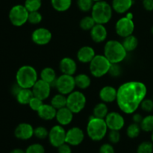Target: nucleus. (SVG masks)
I'll use <instances>...</instances> for the list:
<instances>
[{"mask_svg":"<svg viewBox=\"0 0 153 153\" xmlns=\"http://www.w3.org/2000/svg\"><path fill=\"white\" fill-rule=\"evenodd\" d=\"M146 94L147 88L144 83L130 81L119 87L116 102L121 111L126 114H132L140 107Z\"/></svg>","mask_w":153,"mask_h":153,"instance_id":"f257e3e1","label":"nucleus"},{"mask_svg":"<svg viewBox=\"0 0 153 153\" xmlns=\"http://www.w3.org/2000/svg\"><path fill=\"white\" fill-rule=\"evenodd\" d=\"M127 51L122 43L116 40H110L104 46V55L111 64H120L127 56Z\"/></svg>","mask_w":153,"mask_h":153,"instance_id":"f03ea898","label":"nucleus"},{"mask_svg":"<svg viewBox=\"0 0 153 153\" xmlns=\"http://www.w3.org/2000/svg\"><path fill=\"white\" fill-rule=\"evenodd\" d=\"M107 124L105 119L91 116L88 120L86 131L88 137L94 141H100L108 132Z\"/></svg>","mask_w":153,"mask_h":153,"instance_id":"7ed1b4c3","label":"nucleus"},{"mask_svg":"<svg viewBox=\"0 0 153 153\" xmlns=\"http://www.w3.org/2000/svg\"><path fill=\"white\" fill-rule=\"evenodd\" d=\"M37 80V72L32 66H22L18 69L16 73V82L22 88L31 89Z\"/></svg>","mask_w":153,"mask_h":153,"instance_id":"20e7f679","label":"nucleus"},{"mask_svg":"<svg viewBox=\"0 0 153 153\" xmlns=\"http://www.w3.org/2000/svg\"><path fill=\"white\" fill-rule=\"evenodd\" d=\"M113 8L111 4L105 0L95 1L91 10V16L97 24L105 25L111 19Z\"/></svg>","mask_w":153,"mask_h":153,"instance_id":"39448f33","label":"nucleus"},{"mask_svg":"<svg viewBox=\"0 0 153 153\" xmlns=\"http://www.w3.org/2000/svg\"><path fill=\"white\" fill-rule=\"evenodd\" d=\"M111 63L104 55H96L90 62L91 74L95 78H101L108 73Z\"/></svg>","mask_w":153,"mask_h":153,"instance_id":"423d86ee","label":"nucleus"},{"mask_svg":"<svg viewBox=\"0 0 153 153\" xmlns=\"http://www.w3.org/2000/svg\"><path fill=\"white\" fill-rule=\"evenodd\" d=\"M29 12L24 4H16L10 8L8 18L10 23L16 27H20L28 22Z\"/></svg>","mask_w":153,"mask_h":153,"instance_id":"0eeeda50","label":"nucleus"},{"mask_svg":"<svg viewBox=\"0 0 153 153\" xmlns=\"http://www.w3.org/2000/svg\"><path fill=\"white\" fill-rule=\"evenodd\" d=\"M87 99L79 91H74L67 96V107L74 114H79L85 108Z\"/></svg>","mask_w":153,"mask_h":153,"instance_id":"6e6552de","label":"nucleus"},{"mask_svg":"<svg viewBox=\"0 0 153 153\" xmlns=\"http://www.w3.org/2000/svg\"><path fill=\"white\" fill-rule=\"evenodd\" d=\"M55 86L58 93L67 96L74 91L76 87L75 77L70 75L62 74L57 78L55 82Z\"/></svg>","mask_w":153,"mask_h":153,"instance_id":"1a4fd4ad","label":"nucleus"},{"mask_svg":"<svg viewBox=\"0 0 153 153\" xmlns=\"http://www.w3.org/2000/svg\"><path fill=\"white\" fill-rule=\"evenodd\" d=\"M134 31V23L133 19L123 16L117 21L115 24V31L121 37H126L133 34Z\"/></svg>","mask_w":153,"mask_h":153,"instance_id":"9d476101","label":"nucleus"},{"mask_svg":"<svg viewBox=\"0 0 153 153\" xmlns=\"http://www.w3.org/2000/svg\"><path fill=\"white\" fill-rule=\"evenodd\" d=\"M66 134L67 131H65L64 126L59 124L54 126L49 130L48 136L50 144L54 147L58 148L63 143H66Z\"/></svg>","mask_w":153,"mask_h":153,"instance_id":"9b49d317","label":"nucleus"},{"mask_svg":"<svg viewBox=\"0 0 153 153\" xmlns=\"http://www.w3.org/2000/svg\"><path fill=\"white\" fill-rule=\"evenodd\" d=\"M52 32L48 28L40 27L34 30L31 34V40L33 43L39 46H45L52 40Z\"/></svg>","mask_w":153,"mask_h":153,"instance_id":"f8f14e48","label":"nucleus"},{"mask_svg":"<svg viewBox=\"0 0 153 153\" xmlns=\"http://www.w3.org/2000/svg\"><path fill=\"white\" fill-rule=\"evenodd\" d=\"M105 120L109 130L120 131L125 126V120L123 117L116 111L109 112L105 118Z\"/></svg>","mask_w":153,"mask_h":153,"instance_id":"ddd939ff","label":"nucleus"},{"mask_svg":"<svg viewBox=\"0 0 153 153\" xmlns=\"http://www.w3.org/2000/svg\"><path fill=\"white\" fill-rule=\"evenodd\" d=\"M85 139V133L79 127H72L67 131L66 134V143L71 146L80 145Z\"/></svg>","mask_w":153,"mask_h":153,"instance_id":"4468645a","label":"nucleus"},{"mask_svg":"<svg viewBox=\"0 0 153 153\" xmlns=\"http://www.w3.org/2000/svg\"><path fill=\"white\" fill-rule=\"evenodd\" d=\"M51 87L52 85L50 84L44 82L42 79H38L32 87L31 90H32L34 97L42 100H45L49 98L50 95Z\"/></svg>","mask_w":153,"mask_h":153,"instance_id":"2eb2a0df","label":"nucleus"},{"mask_svg":"<svg viewBox=\"0 0 153 153\" xmlns=\"http://www.w3.org/2000/svg\"><path fill=\"white\" fill-rule=\"evenodd\" d=\"M34 128L28 123H19L14 130V135L19 140H27L34 136Z\"/></svg>","mask_w":153,"mask_h":153,"instance_id":"dca6fc26","label":"nucleus"},{"mask_svg":"<svg viewBox=\"0 0 153 153\" xmlns=\"http://www.w3.org/2000/svg\"><path fill=\"white\" fill-rule=\"evenodd\" d=\"M90 33L92 40L97 43H102L108 37V31L105 25L102 24L96 23V25L90 31Z\"/></svg>","mask_w":153,"mask_h":153,"instance_id":"f3484780","label":"nucleus"},{"mask_svg":"<svg viewBox=\"0 0 153 153\" xmlns=\"http://www.w3.org/2000/svg\"><path fill=\"white\" fill-rule=\"evenodd\" d=\"M59 68L62 74L73 76L77 70V64L73 58L64 57L60 61Z\"/></svg>","mask_w":153,"mask_h":153,"instance_id":"a211bd4d","label":"nucleus"},{"mask_svg":"<svg viewBox=\"0 0 153 153\" xmlns=\"http://www.w3.org/2000/svg\"><path fill=\"white\" fill-rule=\"evenodd\" d=\"M73 115L74 113L66 106L57 110L55 119L59 125L65 126L71 123L73 120Z\"/></svg>","mask_w":153,"mask_h":153,"instance_id":"6ab92c4d","label":"nucleus"},{"mask_svg":"<svg viewBox=\"0 0 153 153\" xmlns=\"http://www.w3.org/2000/svg\"><path fill=\"white\" fill-rule=\"evenodd\" d=\"M99 96L103 102L111 103L117 100V90L111 85H106L100 90Z\"/></svg>","mask_w":153,"mask_h":153,"instance_id":"aec40b11","label":"nucleus"},{"mask_svg":"<svg viewBox=\"0 0 153 153\" xmlns=\"http://www.w3.org/2000/svg\"><path fill=\"white\" fill-rule=\"evenodd\" d=\"M95 55L96 53L94 48L89 46H84L78 50L76 56L79 62L83 64H90Z\"/></svg>","mask_w":153,"mask_h":153,"instance_id":"412c9836","label":"nucleus"},{"mask_svg":"<svg viewBox=\"0 0 153 153\" xmlns=\"http://www.w3.org/2000/svg\"><path fill=\"white\" fill-rule=\"evenodd\" d=\"M37 114L40 119L46 121H50L55 119L56 117L57 109L51 104H44L37 111Z\"/></svg>","mask_w":153,"mask_h":153,"instance_id":"4be33fe9","label":"nucleus"},{"mask_svg":"<svg viewBox=\"0 0 153 153\" xmlns=\"http://www.w3.org/2000/svg\"><path fill=\"white\" fill-rule=\"evenodd\" d=\"M134 1L133 0H112L111 6L116 13L123 14L131 9Z\"/></svg>","mask_w":153,"mask_h":153,"instance_id":"5701e85b","label":"nucleus"},{"mask_svg":"<svg viewBox=\"0 0 153 153\" xmlns=\"http://www.w3.org/2000/svg\"><path fill=\"white\" fill-rule=\"evenodd\" d=\"M40 79H42L44 82L50 84L52 85L57 79V74L55 70L53 68L49 67H46L43 68L40 72Z\"/></svg>","mask_w":153,"mask_h":153,"instance_id":"b1692460","label":"nucleus"},{"mask_svg":"<svg viewBox=\"0 0 153 153\" xmlns=\"http://www.w3.org/2000/svg\"><path fill=\"white\" fill-rule=\"evenodd\" d=\"M33 97L34 94L32 90L29 88H22L16 96V99L20 105H28Z\"/></svg>","mask_w":153,"mask_h":153,"instance_id":"393cba45","label":"nucleus"},{"mask_svg":"<svg viewBox=\"0 0 153 153\" xmlns=\"http://www.w3.org/2000/svg\"><path fill=\"white\" fill-rule=\"evenodd\" d=\"M75 82L77 88L81 90H85L91 86V79L88 75L80 73L75 76Z\"/></svg>","mask_w":153,"mask_h":153,"instance_id":"a878e982","label":"nucleus"},{"mask_svg":"<svg viewBox=\"0 0 153 153\" xmlns=\"http://www.w3.org/2000/svg\"><path fill=\"white\" fill-rule=\"evenodd\" d=\"M52 7L58 12H65L70 8L72 0H51Z\"/></svg>","mask_w":153,"mask_h":153,"instance_id":"bb28decb","label":"nucleus"},{"mask_svg":"<svg viewBox=\"0 0 153 153\" xmlns=\"http://www.w3.org/2000/svg\"><path fill=\"white\" fill-rule=\"evenodd\" d=\"M122 43L127 52H133L137 49V46H138V40L135 36L131 34L128 37H124Z\"/></svg>","mask_w":153,"mask_h":153,"instance_id":"cd10ccee","label":"nucleus"},{"mask_svg":"<svg viewBox=\"0 0 153 153\" xmlns=\"http://www.w3.org/2000/svg\"><path fill=\"white\" fill-rule=\"evenodd\" d=\"M108 113V108L106 103L103 102L96 105L93 110V116L98 118H102V119H105Z\"/></svg>","mask_w":153,"mask_h":153,"instance_id":"c85d7f7f","label":"nucleus"},{"mask_svg":"<svg viewBox=\"0 0 153 153\" xmlns=\"http://www.w3.org/2000/svg\"><path fill=\"white\" fill-rule=\"evenodd\" d=\"M50 104L57 110L66 107L67 106V96L60 94V93L55 94L51 100Z\"/></svg>","mask_w":153,"mask_h":153,"instance_id":"c756f323","label":"nucleus"},{"mask_svg":"<svg viewBox=\"0 0 153 153\" xmlns=\"http://www.w3.org/2000/svg\"><path fill=\"white\" fill-rule=\"evenodd\" d=\"M141 131V128H140V124L133 123L130 124L126 128V134L129 138L134 139L138 137Z\"/></svg>","mask_w":153,"mask_h":153,"instance_id":"7c9ffc66","label":"nucleus"},{"mask_svg":"<svg viewBox=\"0 0 153 153\" xmlns=\"http://www.w3.org/2000/svg\"><path fill=\"white\" fill-rule=\"evenodd\" d=\"M96 25L94 18L91 16H86L82 18L79 22V26L84 31H91L93 27Z\"/></svg>","mask_w":153,"mask_h":153,"instance_id":"2f4dec72","label":"nucleus"},{"mask_svg":"<svg viewBox=\"0 0 153 153\" xmlns=\"http://www.w3.org/2000/svg\"><path fill=\"white\" fill-rule=\"evenodd\" d=\"M140 126L141 130L145 132H152L153 131V115H147L143 117Z\"/></svg>","mask_w":153,"mask_h":153,"instance_id":"473e14b6","label":"nucleus"},{"mask_svg":"<svg viewBox=\"0 0 153 153\" xmlns=\"http://www.w3.org/2000/svg\"><path fill=\"white\" fill-rule=\"evenodd\" d=\"M24 6L28 12L37 11L42 6V0H25Z\"/></svg>","mask_w":153,"mask_h":153,"instance_id":"72a5a7b5","label":"nucleus"},{"mask_svg":"<svg viewBox=\"0 0 153 153\" xmlns=\"http://www.w3.org/2000/svg\"><path fill=\"white\" fill-rule=\"evenodd\" d=\"M95 1L94 0H77V5L82 12L91 11Z\"/></svg>","mask_w":153,"mask_h":153,"instance_id":"f704fd0d","label":"nucleus"},{"mask_svg":"<svg viewBox=\"0 0 153 153\" xmlns=\"http://www.w3.org/2000/svg\"><path fill=\"white\" fill-rule=\"evenodd\" d=\"M137 153H153V143L152 141H143L138 145Z\"/></svg>","mask_w":153,"mask_h":153,"instance_id":"c9c22d12","label":"nucleus"},{"mask_svg":"<svg viewBox=\"0 0 153 153\" xmlns=\"http://www.w3.org/2000/svg\"><path fill=\"white\" fill-rule=\"evenodd\" d=\"M42 19H43V16H42L41 13L39 12V10H37V11L29 12L28 22H29L30 24H32V25H37V24H39L40 22H41Z\"/></svg>","mask_w":153,"mask_h":153,"instance_id":"e433bc0d","label":"nucleus"},{"mask_svg":"<svg viewBox=\"0 0 153 153\" xmlns=\"http://www.w3.org/2000/svg\"><path fill=\"white\" fill-rule=\"evenodd\" d=\"M49 131L47 128H45L44 126H37L34 128V136L40 140H44L47 138L49 136Z\"/></svg>","mask_w":153,"mask_h":153,"instance_id":"4c0bfd02","label":"nucleus"},{"mask_svg":"<svg viewBox=\"0 0 153 153\" xmlns=\"http://www.w3.org/2000/svg\"><path fill=\"white\" fill-rule=\"evenodd\" d=\"M25 151V153H45V148L40 143H32Z\"/></svg>","mask_w":153,"mask_h":153,"instance_id":"58836bf2","label":"nucleus"},{"mask_svg":"<svg viewBox=\"0 0 153 153\" xmlns=\"http://www.w3.org/2000/svg\"><path fill=\"white\" fill-rule=\"evenodd\" d=\"M43 100H40V99L34 96L33 98L31 100V101L29 102V103H28V105H29V108L31 110L34 111H37L40 108V107L43 105Z\"/></svg>","mask_w":153,"mask_h":153,"instance_id":"ea45409f","label":"nucleus"},{"mask_svg":"<svg viewBox=\"0 0 153 153\" xmlns=\"http://www.w3.org/2000/svg\"><path fill=\"white\" fill-rule=\"evenodd\" d=\"M122 73V67L120 64H111L109 69L108 74L112 77H119Z\"/></svg>","mask_w":153,"mask_h":153,"instance_id":"a19ab883","label":"nucleus"},{"mask_svg":"<svg viewBox=\"0 0 153 153\" xmlns=\"http://www.w3.org/2000/svg\"><path fill=\"white\" fill-rule=\"evenodd\" d=\"M140 108L145 112H151L153 111V100L151 99H146L142 101L141 104L140 105Z\"/></svg>","mask_w":153,"mask_h":153,"instance_id":"79ce46f5","label":"nucleus"},{"mask_svg":"<svg viewBox=\"0 0 153 153\" xmlns=\"http://www.w3.org/2000/svg\"><path fill=\"white\" fill-rule=\"evenodd\" d=\"M120 131H116V130H110L108 133V140L112 144H116L119 143L120 140Z\"/></svg>","mask_w":153,"mask_h":153,"instance_id":"37998d69","label":"nucleus"},{"mask_svg":"<svg viewBox=\"0 0 153 153\" xmlns=\"http://www.w3.org/2000/svg\"><path fill=\"white\" fill-rule=\"evenodd\" d=\"M99 153H115L112 143H103L100 147Z\"/></svg>","mask_w":153,"mask_h":153,"instance_id":"c03bdc74","label":"nucleus"},{"mask_svg":"<svg viewBox=\"0 0 153 153\" xmlns=\"http://www.w3.org/2000/svg\"><path fill=\"white\" fill-rule=\"evenodd\" d=\"M58 153H72V148L70 144L67 143H63L58 147Z\"/></svg>","mask_w":153,"mask_h":153,"instance_id":"a18cd8bd","label":"nucleus"},{"mask_svg":"<svg viewBox=\"0 0 153 153\" xmlns=\"http://www.w3.org/2000/svg\"><path fill=\"white\" fill-rule=\"evenodd\" d=\"M143 8L147 11L153 10V0H143Z\"/></svg>","mask_w":153,"mask_h":153,"instance_id":"49530a36","label":"nucleus"},{"mask_svg":"<svg viewBox=\"0 0 153 153\" xmlns=\"http://www.w3.org/2000/svg\"><path fill=\"white\" fill-rule=\"evenodd\" d=\"M133 122L135 123L140 124L141 121L143 120V117L140 114L138 113H134V115H133Z\"/></svg>","mask_w":153,"mask_h":153,"instance_id":"de8ad7c7","label":"nucleus"},{"mask_svg":"<svg viewBox=\"0 0 153 153\" xmlns=\"http://www.w3.org/2000/svg\"><path fill=\"white\" fill-rule=\"evenodd\" d=\"M21 89H22V88H21V87L19 86V85L16 82V84H15V85H13V87H12V88H11L12 94H13L14 97H16Z\"/></svg>","mask_w":153,"mask_h":153,"instance_id":"09e8293b","label":"nucleus"},{"mask_svg":"<svg viewBox=\"0 0 153 153\" xmlns=\"http://www.w3.org/2000/svg\"><path fill=\"white\" fill-rule=\"evenodd\" d=\"M10 153H25V151L19 148H16V149H12Z\"/></svg>","mask_w":153,"mask_h":153,"instance_id":"8fccbe9b","label":"nucleus"},{"mask_svg":"<svg viewBox=\"0 0 153 153\" xmlns=\"http://www.w3.org/2000/svg\"><path fill=\"white\" fill-rule=\"evenodd\" d=\"M126 16H127V17L129 18V19H133V14L131 13H126Z\"/></svg>","mask_w":153,"mask_h":153,"instance_id":"3c124183","label":"nucleus"},{"mask_svg":"<svg viewBox=\"0 0 153 153\" xmlns=\"http://www.w3.org/2000/svg\"><path fill=\"white\" fill-rule=\"evenodd\" d=\"M151 141L153 143V131L151 132Z\"/></svg>","mask_w":153,"mask_h":153,"instance_id":"603ef678","label":"nucleus"},{"mask_svg":"<svg viewBox=\"0 0 153 153\" xmlns=\"http://www.w3.org/2000/svg\"><path fill=\"white\" fill-rule=\"evenodd\" d=\"M151 32H152V34H153V26L152 27V28H151Z\"/></svg>","mask_w":153,"mask_h":153,"instance_id":"864d4df0","label":"nucleus"},{"mask_svg":"<svg viewBox=\"0 0 153 153\" xmlns=\"http://www.w3.org/2000/svg\"><path fill=\"white\" fill-rule=\"evenodd\" d=\"M94 1H102V0H94Z\"/></svg>","mask_w":153,"mask_h":153,"instance_id":"5fc2aeb1","label":"nucleus"}]
</instances>
